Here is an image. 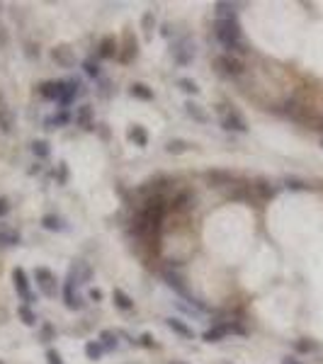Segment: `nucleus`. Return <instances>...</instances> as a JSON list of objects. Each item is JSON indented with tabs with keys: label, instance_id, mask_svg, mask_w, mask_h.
<instances>
[{
	"label": "nucleus",
	"instance_id": "f257e3e1",
	"mask_svg": "<svg viewBox=\"0 0 323 364\" xmlns=\"http://www.w3.org/2000/svg\"><path fill=\"white\" fill-rule=\"evenodd\" d=\"M139 214H141V219L148 224V228H151V238L158 240L160 228H163V221H166V214H168L166 199L160 195H153L151 199H146V204H143V209H141Z\"/></svg>",
	"mask_w": 323,
	"mask_h": 364
},
{
	"label": "nucleus",
	"instance_id": "f03ea898",
	"mask_svg": "<svg viewBox=\"0 0 323 364\" xmlns=\"http://www.w3.org/2000/svg\"><path fill=\"white\" fill-rule=\"evenodd\" d=\"M214 37L224 44V49L231 54V51H248L243 44H240V25L238 17L236 20H216L214 22Z\"/></svg>",
	"mask_w": 323,
	"mask_h": 364
},
{
	"label": "nucleus",
	"instance_id": "7ed1b4c3",
	"mask_svg": "<svg viewBox=\"0 0 323 364\" xmlns=\"http://www.w3.org/2000/svg\"><path fill=\"white\" fill-rule=\"evenodd\" d=\"M163 280H166V284H168L170 289H175V294H180L190 304V306H195V311H207V306L197 299L195 294H190V289H187V284H185V280L178 275V272H170V269H166L163 272Z\"/></svg>",
	"mask_w": 323,
	"mask_h": 364
},
{
	"label": "nucleus",
	"instance_id": "20e7f679",
	"mask_svg": "<svg viewBox=\"0 0 323 364\" xmlns=\"http://www.w3.org/2000/svg\"><path fill=\"white\" fill-rule=\"evenodd\" d=\"M246 335V328L236 321H224V323H216V325H211L209 330H204V335L202 340L204 342H219V340H224L226 335Z\"/></svg>",
	"mask_w": 323,
	"mask_h": 364
},
{
	"label": "nucleus",
	"instance_id": "39448f33",
	"mask_svg": "<svg viewBox=\"0 0 323 364\" xmlns=\"http://www.w3.org/2000/svg\"><path fill=\"white\" fill-rule=\"evenodd\" d=\"M34 280H37V287H39V292H42L44 296L54 299V296L58 294L56 277H54V272H51L49 267H37V269H34Z\"/></svg>",
	"mask_w": 323,
	"mask_h": 364
},
{
	"label": "nucleus",
	"instance_id": "423d86ee",
	"mask_svg": "<svg viewBox=\"0 0 323 364\" xmlns=\"http://www.w3.org/2000/svg\"><path fill=\"white\" fill-rule=\"evenodd\" d=\"M173 58H175V63H180V66H187V63H192V58H195V44L190 42L187 37L183 39H178V42L173 44Z\"/></svg>",
	"mask_w": 323,
	"mask_h": 364
},
{
	"label": "nucleus",
	"instance_id": "0eeeda50",
	"mask_svg": "<svg viewBox=\"0 0 323 364\" xmlns=\"http://www.w3.org/2000/svg\"><path fill=\"white\" fill-rule=\"evenodd\" d=\"M214 66L221 70L224 75H240L243 73V61L238 56H233V54H221V56L214 58Z\"/></svg>",
	"mask_w": 323,
	"mask_h": 364
},
{
	"label": "nucleus",
	"instance_id": "6e6552de",
	"mask_svg": "<svg viewBox=\"0 0 323 364\" xmlns=\"http://www.w3.org/2000/svg\"><path fill=\"white\" fill-rule=\"evenodd\" d=\"M13 284H15V289H17V294L25 299V304L27 306H32L37 299H34V294L29 292V280H27V272L22 269V267H15L13 269Z\"/></svg>",
	"mask_w": 323,
	"mask_h": 364
},
{
	"label": "nucleus",
	"instance_id": "1a4fd4ad",
	"mask_svg": "<svg viewBox=\"0 0 323 364\" xmlns=\"http://www.w3.org/2000/svg\"><path fill=\"white\" fill-rule=\"evenodd\" d=\"M68 280L73 282V284H88V282L93 280V267H90V262L75 260L68 269Z\"/></svg>",
	"mask_w": 323,
	"mask_h": 364
},
{
	"label": "nucleus",
	"instance_id": "9d476101",
	"mask_svg": "<svg viewBox=\"0 0 323 364\" xmlns=\"http://www.w3.org/2000/svg\"><path fill=\"white\" fill-rule=\"evenodd\" d=\"M63 93H66V80H46L39 85V95L51 102H61Z\"/></svg>",
	"mask_w": 323,
	"mask_h": 364
},
{
	"label": "nucleus",
	"instance_id": "9b49d317",
	"mask_svg": "<svg viewBox=\"0 0 323 364\" xmlns=\"http://www.w3.org/2000/svg\"><path fill=\"white\" fill-rule=\"evenodd\" d=\"M221 126H224L226 131H238V134H246V131H248V122H246L236 110H228V112L224 114Z\"/></svg>",
	"mask_w": 323,
	"mask_h": 364
},
{
	"label": "nucleus",
	"instance_id": "f8f14e48",
	"mask_svg": "<svg viewBox=\"0 0 323 364\" xmlns=\"http://www.w3.org/2000/svg\"><path fill=\"white\" fill-rule=\"evenodd\" d=\"M51 58L56 61L61 68H73V66H75V54H73V49L66 46V44L54 46V49H51Z\"/></svg>",
	"mask_w": 323,
	"mask_h": 364
},
{
	"label": "nucleus",
	"instance_id": "ddd939ff",
	"mask_svg": "<svg viewBox=\"0 0 323 364\" xmlns=\"http://www.w3.org/2000/svg\"><path fill=\"white\" fill-rule=\"evenodd\" d=\"M195 202H197L195 192H192V190H185L180 195H175V199L170 202V209L173 211H190V209H195Z\"/></svg>",
	"mask_w": 323,
	"mask_h": 364
},
{
	"label": "nucleus",
	"instance_id": "4468645a",
	"mask_svg": "<svg viewBox=\"0 0 323 364\" xmlns=\"http://www.w3.org/2000/svg\"><path fill=\"white\" fill-rule=\"evenodd\" d=\"M75 126H80L83 131H93L95 122H93V107L90 105H80L75 110Z\"/></svg>",
	"mask_w": 323,
	"mask_h": 364
},
{
	"label": "nucleus",
	"instance_id": "2eb2a0df",
	"mask_svg": "<svg viewBox=\"0 0 323 364\" xmlns=\"http://www.w3.org/2000/svg\"><path fill=\"white\" fill-rule=\"evenodd\" d=\"M73 287H75V284L66 277V282H63V299H66V306H68L70 311H80V308L85 306V301L73 292Z\"/></svg>",
	"mask_w": 323,
	"mask_h": 364
},
{
	"label": "nucleus",
	"instance_id": "dca6fc26",
	"mask_svg": "<svg viewBox=\"0 0 323 364\" xmlns=\"http://www.w3.org/2000/svg\"><path fill=\"white\" fill-rule=\"evenodd\" d=\"M207 182H209L211 187H226V185H231L233 180V175L231 172H226V170H207Z\"/></svg>",
	"mask_w": 323,
	"mask_h": 364
},
{
	"label": "nucleus",
	"instance_id": "f3484780",
	"mask_svg": "<svg viewBox=\"0 0 323 364\" xmlns=\"http://www.w3.org/2000/svg\"><path fill=\"white\" fill-rule=\"evenodd\" d=\"M166 325H168L173 333H178L180 337H185V340H192V337H195V330H192V328H190L185 321H180V318H168V321H166Z\"/></svg>",
	"mask_w": 323,
	"mask_h": 364
},
{
	"label": "nucleus",
	"instance_id": "a211bd4d",
	"mask_svg": "<svg viewBox=\"0 0 323 364\" xmlns=\"http://www.w3.org/2000/svg\"><path fill=\"white\" fill-rule=\"evenodd\" d=\"M117 56V39L114 37H102L98 46V58H114Z\"/></svg>",
	"mask_w": 323,
	"mask_h": 364
},
{
	"label": "nucleus",
	"instance_id": "6ab92c4d",
	"mask_svg": "<svg viewBox=\"0 0 323 364\" xmlns=\"http://www.w3.org/2000/svg\"><path fill=\"white\" fill-rule=\"evenodd\" d=\"M68 112L66 110H61L58 114H51V117H46L44 119V129H49V131H54V129H61V126L68 124Z\"/></svg>",
	"mask_w": 323,
	"mask_h": 364
},
{
	"label": "nucleus",
	"instance_id": "aec40b11",
	"mask_svg": "<svg viewBox=\"0 0 323 364\" xmlns=\"http://www.w3.org/2000/svg\"><path fill=\"white\" fill-rule=\"evenodd\" d=\"M129 95L136 98V100H143V102H151V100H153V90H151L146 83H134L129 87Z\"/></svg>",
	"mask_w": 323,
	"mask_h": 364
},
{
	"label": "nucleus",
	"instance_id": "412c9836",
	"mask_svg": "<svg viewBox=\"0 0 323 364\" xmlns=\"http://www.w3.org/2000/svg\"><path fill=\"white\" fill-rule=\"evenodd\" d=\"M112 299H114V306L122 308V311H131V308H134V299H131L124 289H114Z\"/></svg>",
	"mask_w": 323,
	"mask_h": 364
},
{
	"label": "nucleus",
	"instance_id": "4be33fe9",
	"mask_svg": "<svg viewBox=\"0 0 323 364\" xmlns=\"http://www.w3.org/2000/svg\"><path fill=\"white\" fill-rule=\"evenodd\" d=\"M214 13H216V20H236V5L233 3H216Z\"/></svg>",
	"mask_w": 323,
	"mask_h": 364
},
{
	"label": "nucleus",
	"instance_id": "5701e85b",
	"mask_svg": "<svg viewBox=\"0 0 323 364\" xmlns=\"http://www.w3.org/2000/svg\"><path fill=\"white\" fill-rule=\"evenodd\" d=\"M127 136H129V141H134V143H136V146H141V148H143V146H148V134H146V129H143L141 124L131 126Z\"/></svg>",
	"mask_w": 323,
	"mask_h": 364
},
{
	"label": "nucleus",
	"instance_id": "b1692460",
	"mask_svg": "<svg viewBox=\"0 0 323 364\" xmlns=\"http://www.w3.org/2000/svg\"><path fill=\"white\" fill-rule=\"evenodd\" d=\"M185 112L190 114V117H192L195 122H199V124H207V122H209V114L204 112V110H202V107H199L197 102H192V100H190V102L185 105Z\"/></svg>",
	"mask_w": 323,
	"mask_h": 364
},
{
	"label": "nucleus",
	"instance_id": "393cba45",
	"mask_svg": "<svg viewBox=\"0 0 323 364\" xmlns=\"http://www.w3.org/2000/svg\"><path fill=\"white\" fill-rule=\"evenodd\" d=\"M17 243H20V233L10 226L0 224V245H17Z\"/></svg>",
	"mask_w": 323,
	"mask_h": 364
},
{
	"label": "nucleus",
	"instance_id": "a878e982",
	"mask_svg": "<svg viewBox=\"0 0 323 364\" xmlns=\"http://www.w3.org/2000/svg\"><path fill=\"white\" fill-rule=\"evenodd\" d=\"M253 190L263 197V199H272V197L277 195V190H275V187H272L267 180H263V177H258V180L253 182Z\"/></svg>",
	"mask_w": 323,
	"mask_h": 364
},
{
	"label": "nucleus",
	"instance_id": "bb28decb",
	"mask_svg": "<svg viewBox=\"0 0 323 364\" xmlns=\"http://www.w3.org/2000/svg\"><path fill=\"white\" fill-rule=\"evenodd\" d=\"M42 226L46 231H66V224H63V219L61 216H54V214H46L42 219Z\"/></svg>",
	"mask_w": 323,
	"mask_h": 364
},
{
	"label": "nucleus",
	"instance_id": "cd10ccee",
	"mask_svg": "<svg viewBox=\"0 0 323 364\" xmlns=\"http://www.w3.org/2000/svg\"><path fill=\"white\" fill-rule=\"evenodd\" d=\"M85 354H88V359H100L102 354H105V347H102V342L100 340H90V342H85Z\"/></svg>",
	"mask_w": 323,
	"mask_h": 364
},
{
	"label": "nucleus",
	"instance_id": "c85d7f7f",
	"mask_svg": "<svg viewBox=\"0 0 323 364\" xmlns=\"http://www.w3.org/2000/svg\"><path fill=\"white\" fill-rule=\"evenodd\" d=\"M166 151L173 155H180V153H187L190 151V143L183 139H170L168 143H166Z\"/></svg>",
	"mask_w": 323,
	"mask_h": 364
},
{
	"label": "nucleus",
	"instance_id": "c756f323",
	"mask_svg": "<svg viewBox=\"0 0 323 364\" xmlns=\"http://www.w3.org/2000/svg\"><path fill=\"white\" fill-rule=\"evenodd\" d=\"M100 342H102L105 350H117V345H119L114 330H102V333H100Z\"/></svg>",
	"mask_w": 323,
	"mask_h": 364
},
{
	"label": "nucleus",
	"instance_id": "7c9ffc66",
	"mask_svg": "<svg viewBox=\"0 0 323 364\" xmlns=\"http://www.w3.org/2000/svg\"><path fill=\"white\" fill-rule=\"evenodd\" d=\"M32 153L37 155L39 160H44V158H49L51 148H49V143H46V141H32Z\"/></svg>",
	"mask_w": 323,
	"mask_h": 364
},
{
	"label": "nucleus",
	"instance_id": "2f4dec72",
	"mask_svg": "<svg viewBox=\"0 0 323 364\" xmlns=\"http://www.w3.org/2000/svg\"><path fill=\"white\" fill-rule=\"evenodd\" d=\"M124 49H127V56L122 58L124 63H129L131 58H136V54H139V44H136V39H134L131 34H127V46H124Z\"/></svg>",
	"mask_w": 323,
	"mask_h": 364
},
{
	"label": "nucleus",
	"instance_id": "473e14b6",
	"mask_svg": "<svg viewBox=\"0 0 323 364\" xmlns=\"http://www.w3.org/2000/svg\"><path fill=\"white\" fill-rule=\"evenodd\" d=\"M83 70L90 75V78H100L102 75V70H100V63L95 58H85L83 61Z\"/></svg>",
	"mask_w": 323,
	"mask_h": 364
},
{
	"label": "nucleus",
	"instance_id": "72a5a7b5",
	"mask_svg": "<svg viewBox=\"0 0 323 364\" xmlns=\"http://www.w3.org/2000/svg\"><path fill=\"white\" fill-rule=\"evenodd\" d=\"M17 313H20V318H22L25 325H37V316L32 313V308H29L27 304H22V306L17 308Z\"/></svg>",
	"mask_w": 323,
	"mask_h": 364
},
{
	"label": "nucleus",
	"instance_id": "f704fd0d",
	"mask_svg": "<svg viewBox=\"0 0 323 364\" xmlns=\"http://www.w3.org/2000/svg\"><path fill=\"white\" fill-rule=\"evenodd\" d=\"M39 337H42V342H51V340L56 337V328H54L51 323H42V330H39Z\"/></svg>",
	"mask_w": 323,
	"mask_h": 364
},
{
	"label": "nucleus",
	"instance_id": "c9c22d12",
	"mask_svg": "<svg viewBox=\"0 0 323 364\" xmlns=\"http://www.w3.org/2000/svg\"><path fill=\"white\" fill-rule=\"evenodd\" d=\"M178 85H180V90H185L187 95H197V93H199L197 83H195V80H190V78H180V80H178Z\"/></svg>",
	"mask_w": 323,
	"mask_h": 364
},
{
	"label": "nucleus",
	"instance_id": "e433bc0d",
	"mask_svg": "<svg viewBox=\"0 0 323 364\" xmlns=\"http://www.w3.org/2000/svg\"><path fill=\"white\" fill-rule=\"evenodd\" d=\"M141 25H143V32H146V34H151V32H153V25H155V17H153V13H146V15H143V20H141Z\"/></svg>",
	"mask_w": 323,
	"mask_h": 364
},
{
	"label": "nucleus",
	"instance_id": "4c0bfd02",
	"mask_svg": "<svg viewBox=\"0 0 323 364\" xmlns=\"http://www.w3.org/2000/svg\"><path fill=\"white\" fill-rule=\"evenodd\" d=\"M294 350L296 352H311V350H316V342H309V340H296Z\"/></svg>",
	"mask_w": 323,
	"mask_h": 364
},
{
	"label": "nucleus",
	"instance_id": "58836bf2",
	"mask_svg": "<svg viewBox=\"0 0 323 364\" xmlns=\"http://www.w3.org/2000/svg\"><path fill=\"white\" fill-rule=\"evenodd\" d=\"M46 362L49 364H63V359H61V354H58L56 350H49L46 352Z\"/></svg>",
	"mask_w": 323,
	"mask_h": 364
},
{
	"label": "nucleus",
	"instance_id": "ea45409f",
	"mask_svg": "<svg viewBox=\"0 0 323 364\" xmlns=\"http://www.w3.org/2000/svg\"><path fill=\"white\" fill-rule=\"evenodd\" d=\"M284 185H287L289 190H304V187H306L301 180H294V177H287V180H284Z\"/></svg>",
	"mask_w": 323,
	"mask_h": 364
},
{
	"label": "nucleus",
	"instance_id": "a19ab883",
	"mask_svg": "<svg viewBox=\"0 0 323 364\" xmlns=\"http://www.w3.org/2000/svg\"><path fill=\"white\" fill-rule=\"evenodd\" d=\"M66 180H68V168H66V163H58V182L66 185Z\"/></svg>",
	"mask_w": 323,
	"mask_h": 364
},
{
	"label": "nucleus",
	"instance_id": "79ce46f5",
	"mask_svg": "<svg viewBox=\"0 0 323 364\" xmlns=\"http://www.w3.org/2000/svg\"><path fill=\"white\" fill-rule=\"evenodd\" d=\"M8 211H10V202H8L5 197H0V219H3Z\"/></svg>",
	"mask_w": 323,
	"mask_h": 364
},
{
	"label": "nucleus",
	"instance_id": "37998d69",
	"mask_svg": "<svg viewBox=\"0 0 323 364\" xmlns=\"http://www.w3.org/2000/svg\"><path fill=\"white\" fill-rule=\"evenodd\" d=\"M141 345H146V347H153V335H151V333H143V335H141Z\"/></svg>",
	"mask_w": 323,
	"mask_h": 364
},
{
	"label": "nucleus",
	"instance_id": "c03bdc74",
	"mask_svg": "<svg viewBox=\"0 0 323 364\" xmlns=\"http://www.w3.org/2000/svg\"><path fill=\"white\" fill-rule=\"evenodd\" d=\"M90 299H93V301H102V292H100V289H93V292H90Z\"/></svg>",
	"mask_w": 323,
	"mask_h": 364
},
{
	"label": "nucleus",
	"instance_id": "a18cd8bd",
	"mask_svg": "<svg viewBox=\"0 0 323 364\" xmlns=\"http://www.w3.org/2000/svg\"><path fill=\"white\" fill-rule=\"evenodd\" d=\"M282 364H301V362H299L296 357H284V359H282Z\"/></svg>",
	"mask_w": 323,
	"mask_h": 364
},
{
	"label": "nucleus",
	"instance_id": "49530a36",
	"mask_svg": "<svg viewBox=\"0 0 323 364\" xmlns=\"http://www.w3.org/2000/svg\"><path fill=\"white\" fill-rule=\"evenodd\" d=\"M170 364H187V362H180V359H175V362H170Z\"/></svg>",
	"mask_w": 323,
	"mask_h": 364
},
{
	"label": "nucleus",
	"instance_id": "de8ad7c7",
	"mask_svg": "<svg viewBox=\"0 0 323 364\" xmlns=\"http://www.w3.org/2000/svg\"><path fill=\"white\" fill-rule=\"evenodd\" d=\"M0 364H3V362H0Z\"/></svg>",
	"mask_w": 323,
	"mask_h": 364
}]
</instances>
